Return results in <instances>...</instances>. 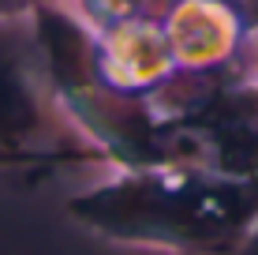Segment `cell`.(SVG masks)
<instances>
[{
	"mask_svg": "<svg viewBox=\"0 0 258 255\" xmlns=\"http://www.w3.org/2000/svg\"><path fill=\"white\" fill-rule=\"evenodd\" d=\"M49 4H64V0H0V23H30Z\"/></svg>",
	"mask_w": 258,
	"mask_h": 255,
	"instance_id": "obj_5",
	"label": "cell"
},
{
	"mask_svg": "<svg viewBox=\"0 0 258 255\" xmlns=\"http://www.w3.org/2000/svg\"><path fill=\"white\" fill-rule=\"evenodd\" d=\"M45 72L71 124L112 169H213L258 177L254 57L217 72H176L154 90H120L97 68L94 30L68 4L34 15Z\"/></svg>",
	"mask_w": 258,
	"mask_h": 255,
	"instance_id": "obj_1",
	"label": "cell"
},
{
	"mask_svg": "<svg viewBox=\"0 0 258 255\" xmlns=\"http://www.w3.org/2000/svg\"><path fill=\"white\" fill-rule=\"evenodd\" d=\"M94 34L131 23H165L180 0H64Z\"/></svg>",
	"mask_w": 258,
	"mask_h": 255,
	"instance_id": "obj_4",
	"label": "cell"
},
{
	"mask_svg": "<svg viewBox=\"0 0 258 255\" xmlns=\"http://www.w3.org/2000/svg\"><path fill=\"white\" fill-rule=\"evenodd\" d=\"M68 165H105V158L60 105L34 23H0V173Z\"/></svg>",
	"mask_w": 258,
	"mask_h": 255,
	"instance_id": "obj_3",
	"label": "cell"
},
{
	"mask_svg": "<svg viewBox=\"0 0 258 255\" xmlns=\"http://www.w3.org/2000/svg\"><path fill=\"white\" fill-rule=\"evenodd\" d=\"M228 255H258V229H254L251 236H247V240H243V244H239V248H236V251H228Z\"/></svg>",
	"mask_w": 258,
	"mask_h": 255,
	"instance_id": "obj_6",
	"label": "cell"
},
{
	"mask_svg": "<svg viewBox=\"0 0 258 255\" xmlns=\"http://www.w3.org/2000/svg\"><path fill=\"white\" fill-rule=\"evenodd\" d=\"M68 218L154 255H228L258 229V177L213 169H112L68 199Z\"/></svg>",
	"mask_w": 258,
	"mask_h": 255,
	"instance_id": "obj_2",
	"label": "cell"
},
{
	"mask_svg": "<svg viewBox=\"0 0 258 255\" xmlns=\"http://www.w3.org/2000/svg\"><path fill=\"white\" fill-rule=\"evenodd\" d=\"M254 68H258V38H254Z\"/></svg>",
	"mask_w": 258,
	"mask_h": 255,
	"instance_id": "obj_8",
	"label": "cell"
},
{
	"mask_svg": "<svg viewBox=\"0 0 258 255\" xmlns=\"http://www.w3.org/2000/svg\"><path fill=\"white\" fill-rule=\"evenodd\" d=\"M236 4L243 8V12H247V19H251V26L258 30V0H236Z\"/></svg>",
	"mask_w": 258,
	"mask_h": 255,
	"instance_id": "obj_7",
	"label": "cell"
}]
</instances>
